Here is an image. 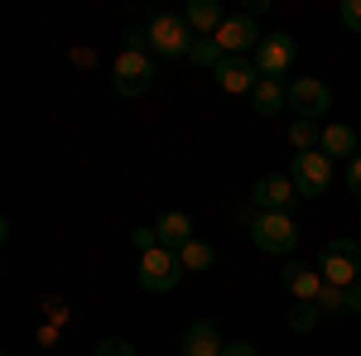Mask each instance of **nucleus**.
<instances>
[{"instance_id":"obj_3","label":"nucleus","mask_w":361,"mask_h":356,"mask_svg":"<svg viewBox=\"0 0 361 356\" xmlns=\"http://www.w3.org/2000/svg\"><path fill=\"white\" fill-rule=\"evenodd\" d=\"M250 241L265 255H289V250L299 246V221L289 217V212H260V217L250 221Z\"/></svg>"},{"instance_id":"obj_12","label":"nucleus","mask_w":361,"mask_h":356,"mask_svg":"<svg viewBox=\"0 0 361 356\" xmlns=\"http://www.w3.org/2000/svg\"><path fill=\"white\" fill-rule=\"evenodd\" d=\"M217 87L222 92H231V97H241V92H255V82H260V68H255V58H231L226 54L222 63H217Z\"/></svg>"},{"instance_id":"obj_10","label":"nucleus","mask_w":361,"mask_h":356,"mask_svg":"<svg viewBox=\"0 0 361 356\" xmlns=\"http://www.w3.org/2000/svg\"><path fill=\"white\" fill-rule=\"evenodd\" d=\"M294 197H299V188H294L289 173H265V178L250 188V202H255L260 212H289Z\"/></svg>"},{"instance_id":"obj_24","label":"nucleus","mask_w":361,"mask_h":356,"mask_svg":"<svg viewBox=\"0 0 361 356\" xmlns=\"http://www.w3.org/2000/svg\"><path fill=\"white\" fill-rule=\"evenodd\" d=\"M318 308H323V313H347V308H342V289H333V284H328V289L318 294Z\"/></svg>"},{"instance_id":"obj_20","label":"nucleus","mask_w":361,"mask_h":356,"mask_svg":"<svg viewBox=\"0 0 361 356\" xmlns=\"http://www.w3.org/2000/svg\"><path fill=\"white\" fill-rule=\"evenodd\" d=\"M318 318H323V308H318V303H294V308L284 313L289 332H313V328H318Z\"/></svg>"},{"instance_id":"obj_14","label":"nucleus","mask_w":361,"mask_h":356,"mask_svg":"<svg viewBox=\"0 0 361 356\" xmlns=\"http://www.w3.org/2000/svg\"><path fill=\"white\" fill-rule=\"evenodd\" d=\"M183 20L193 25L197 39H212V34L226 25V15H222V5H217V0H188V5H183Z\"/></svg>"},{"instance_id":"obj_9","label":"nucleus","mask_w":361,"mask_h":356,"mask_svg":"<svg viewBox=\"0 0 361 356\" xmlns=\"http://www.w3.org/2000/svg\"><path fill=\"white\" fill-rule=\"evenodd\" d=\"M217 44H222V54H231V58H241L250 49H260V25H255V15H226V25L212 34Z\"/></svg>"},{"instance_id":"obj_28","label":"nucleus","mask_w":361,"mask_h":356,"mask_svg":"<svg viewBox=\"0 0 361 356\" xmlns=\"http://www.w3.org/2000/svg\"><path fill=\"white\" fill-rule=\"evenodd\" d=\"M222 356H260V352H255L250 342H226V347H222Z\"/></svg>"},{"instance_id":"obj_11","label":"nucleus","mask_w":361,"mask_h":356,"mask_svg":"<svg viewBox=\"0 0 361 356\" xmlns=\"http://www.w3.org/2000/svg\"><path fill=\"white\" fill-rule=\"evenodd\" d=\"M279 279H284V289H289V299H294V303H318V294L328 289V279H323L318 265H284Z\"/></svg>"},{"instance_id":"obj_17","label":"nucleus","mask_w":361,"mask_h":356,"mask_svg":"<svg viewBox=\"0 0 361 356\" xmlns=\"http://www.w3.org/2000/svg\"><path fill=\"white\" fill-rule=\"evenodd\" d=\"M250 102H255V111H260V116H279V111L289 106V87L260 78V82H255V92H250Z\"/></svg>"},{"instance_id":"obj_25","label":"nucleus","mask_w":361,"mask_h":356,"mask_svg":"<svg viewBox=\"0 0 361 356\" xmlns=\"http://www.w3.org/2000/svg\"><path fill=\"white\" fill-rule=\"evenodd\" d=\"M342 308H347V313H361V279L342 289Z\"/></svg>"},{"instance_id":"obj_16","label":"nucleus","mask_w":361,"mask_h":356,"mask_svg":"<svg viewBox=\"0 0 361 356\" xmlns=\"http://www.w3.org/2000/svg\"><path fill=\"white\" fill-rule=\"evenodd\" d=\"M318 149H323V154H328V159H347V164H352V159H357V130H352V125H323V145H318Z\"/></svg>"},{"instance_id":"obj_18","label":"nucleus","mask_w":361,"mask_h":356,"mask_svg":"<svg viewBox=\"0 0 361 356\" xmlns=\"http://www.w3.org/2000/svg\"><path fill=\"white\" fill-rule=\"evenodd\" d=\"M178 260H183V270H193V274H202V270H212V265H217V250L207 246V241H188V246L178 250Z\"/></svg>"},{"instance_id":"obj_2","label":"nucleus","mask_w":361,"mask_h":356,"mask_svg":"<svg viewBox=\"0 0 361 356\" xmlns=\"http://www.w3.org/2000/svg\"><path fill=\"white\" fill-rule=\"evenodd\" d=\"M145 34H149V49H154L159 58H188V54H193V44H197L193 25H188L183 15H169V10H164V15H154Z\"/></svg>"},{"instance_id":"obj_4","label":"nucleus","mask_w":361,"mask_h":356,"mask_svg":"<svg viewBox=\"0 0 361 356\" xmlns=\"http://www.w3.org/2000/svg\"><path fill=\"white\" fill-rule=\"evenodd\" d=\"M111 82L121 97H145L154 82V63L145 58V49H121L111 63Z\"/></svg>"},{"instance_id":"obj_19","label":"nucleus","mask_w":361,"mask_h":356,"mask_svg":"<svg viewBox=\"0 0 361 356\" xmlns=\"http://www.w3.org/2000/svg\"><path fill=\"white\" fill-rule=\"evenodd\" d=\"M289 145H294L299 154L318 149V145H323V125H318V121H289Z\"/></svg>"},{"instance_id":"obj_8","label":"nucleus","mask_w":361,"mask_h":356,"mask_svg":"<svg viewBox=\"0 0 361 356\" xmlns=\"http://www.w3.org/2000/svg\"><path fill=\"white\" fill-rule=\"evenodd\" d=\"M328 106H333L328 82H318V78H294L289 82V111H294V121H318V116H328Z\"/></svg>"},{"instance_id":"obj_22","label":"nucleus","mask_w":361,"mask_h":356,"mask_svg":"<svg viewBox=\"0 0 361 356\" xmlns=\"http://www.w3.org/2000/svg\"><path fill=\"white\" fill-rule=\"evenodd\" d=\"M337 20H342L347 34H361V0H342L337 5Z\"/></svg>"},{"instance_id":"obj_27","label":"nucleus","mask_w":361,"mask_h":356,"mask_svg":"<svg viewBox=\"0 0 361 356\" xmlns=\"http://www.w3.org/2000/svg\"><path fill=\"white\" fill-rule=\"evenodd\" d=\"M347 192H357V197H361V154L347 164Z\"/></svg>"},{"instance_id":"obj_15","label":"nucleus","mask_w":361,"mask_h":356,"mask_svg":"<svg viewBox=\"0 0 361 356\" xmlns=\"http://www.w3.org/2000/svg\"><path fill=\"white\" fill-rule=\"evenodd\" d=\"M154 231H159V246L173 250V255L193 241V221H188V212H164V217L154 221Z\"/></svg>"},{"instance_id":"obj_13","label":"nucleus","mask_w":361,"mask_h":356,"mask_svg":"<svg viewBox=\"0 0 361 356\" xmlns=\"http://www.w3.org/2000/svg\"><path fill=\"white\" fill-rule=\"evenodd\" d=\"M222 332L212 328L207 318H197V323H188L183 328V337H178V356H222Z\"/></svg>"},{"instance_id":"obj_6","label":"nucleus","mask_w":361,"mask_h":356,"mask_svg":"<svg viewBox=\"0 0 361 356\" xmlns=\"http://www.w3.org/2000/svg\"><path fill=\"white\" fill-rule=\"evenodd\" d=\"M183 279V260L173 255V250H149V255H140V289L145 294H169L173 284Z\"/></svg>"},{"instance_id":"obj_5","label":"nucleus","mask_w":361,"mask_h":356,"mask_svg":"<svg viewBox=\"0 0 361 356\" xmlns=\"http://www.w3.org/2000/svg\"><path fill=\"white\" fill-rule=\"evenodd\" d=\"M333 159L323 154V149H308V154H294V168H289V178H294V188L299 197H323V192L333 188Z\"/></svg>"},{"instance_id":"obj_23","label":"nucleus","mask_w":361,"mask_h":356,"mask_svg":"<svg viewBox=\"0 0 361 356\" xmlns=\"http://www.w3.org/2000/svg\"><path fill=\"white\" fill-rule=\"evenodd\" d=\"M92 356H135V347H130L126 337H102V342H97V352H92Z\"/></svg>"},{"instance_id":"obj_7","label":"nucleus","mask_w":361,"mask_h":356,"mask_svg":"<svg viewBox=\"0 0 361 356\" xmlns=\"http://www.w3.org/2000/svg\"><path fill=\"white\" fill-rule=\"evenodd\" d=\"M294 63H299V44H294L289 34H265V39H260V49H255V68H260V78L279 82L284 73H294Z\"/></svg>"},{"instance_id":"obj_26","label":"nucleus","mask_w":361,"mask_h":356,"mask_svg":"<svg viewBox=\"0 0 361 356\" xmlns=\"http://www.w3.org/2000/svg\"><path fill=\"white\" fill-rule=\"evenodd\" d=\"M44 308H49V318H54V328H58V323H68V318H73V313L63 308V299H54V294L44 299Z\"/></svg>"},{"instance_id":"obj_21","label":"nucleus","mask_w":361,"mask_h":356,"mask_svg":"<svg viewBox=\"0 0 361 356\" xmlns=\"http://www.w3.org/2000/svg\"><path fill=\"white\" fill-rule=\"evenodd\" d=\"M222 44H217V39H197L193 44V54H188V63H197V68H212V73H217V63H222Z\"/></svg>"},{"instance_id":"obj_1","label":"nucleus","mask_w":361,"mask_h":356,"mask_svg":"<svg viewBox=\"0 0 361 356\" xmlns=\"http://www.w3.org/2000/svg\"><path fill=\"white\" fill-rule=\"evenodd\" d=\"M318 270H323V279H328L333 289L357 284L361 279V241H352V236L323 241V250H318Z\"/></svg>"}]
</instances>
